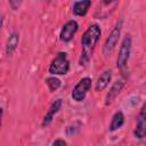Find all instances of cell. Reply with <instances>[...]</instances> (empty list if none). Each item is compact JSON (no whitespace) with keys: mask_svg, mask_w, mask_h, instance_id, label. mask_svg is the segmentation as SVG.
<instances>
[{"mask_svg":"<svg viewBox=\"0 0 146 146\" xmlns=\"http://www.w3.org/2000/svg\"><path fill=\"white\" fill-rule=\"evenodd\" d=\"M102 35V30L98 24H91L81 38V46H82V54H81V65L82 63H87L99 41Z\"/></svg>","mask_w":146,"mask_h":146,"instance_id":"obj_1","label":"cell"},{"mask_svg":"<svg viewBox=\"0 0 146 146\" xmlns=\"http://www.w3.org/2000/svg\"><path fill=\"white\" fill-rule=\"evenodd\" d=\"M70 71V60L66 52H58L49 64L48 72L51 75H64Z\"/></svg>","mask_w":146,"mask_h":146,"instance_id":"obj_2","label":"cell"},{"mask_svg":"<svg viewBox=\"0 0 146 146\" xmlns=\"http://www.w3.org/2000/svg\"><path fill=\"white\" fill-rule=\"evenodd\" d=\"M122 25H123V21L120 19L115 26L113 27V30L111 31L110 35L107 36L105 43H104V47H103V54L105 56H110L113 50L115 49L117 42H119V39H120V35H121V31H122Z\"/></svg>","mask_w":146,"mask_h":146,"instance_id":"obj_3","label":"cell"},{"mask_svg":"<svg viewBox=\"0 0 146 146\" xmlns=\"http://www.w3.org/2000/svg\"><path fill=\"white\" fill-rule=\"evenodd\" d=\"M131 36L130 35H125L122 40L120 50H119V55L116 58V66L119 70H123L127 66V63L129 60L130 57V51H131Z\"/></svg>","mask_w":146,"mask_h":146,"instance_id":"obj_4","label":"cell"},{"mask_svg":"<svg viewBox=\"0 0 146 146\" xmlns=\"http://www.w3.org/2000/svg\"><path fill=\"white\" fill-rule=\"evenodd\" d=\"M91 79L89 78V76H86V78H82L76 84H75V87L73 88V90H72V94H71V96H72V98H73V100H75V102H82L84 98H86V96H87V94H88V91L90 90V88H91Z\"/></svg>","mask_w":146,"mask_h":146,"instance_id":"obj_5","label":"cell"},{"mask_svg":"<svg viewBox=\"0 0 146 146\" xmlns=\"http://www.w3.org/2000/svg\"><path fill=\"white\" fill-rule=\"evenodd\" d=\"M78 30H79V24L76 23V21H74V19L67 21L60 30V33H59L60 41L62 42H70L74 38Z\"/></svg>","mask_w":146,"mask_h":146,"instance_id":"obj_6","label":"cell"},{"mask_svg":"<svg viewBox=\"0 0 146 146\" xmlns=\"http://www.w3.org/2000/svg\"><path fill=\"white\" fill-rule=\"evenodd\" d=\"M62 105H63L62 99H56V100L50 105L48 112L46 113V115H44V117H43V120H42V124H41V125H42L43 128L47 127V125H49V124L51 123V121H52L55 114H57V113L59 112Z\"/></svg>","mask_w":146,"mask_h":146,"instance_id":"obj_7","label":"cell"},{"mask_svg":"<svg viewBox=\"0 0 146 146\" xmlns=\"http://www.w3.org/2000/svg\"><path fill=\"white\" fill-rule=\"evenodd\" d=\"M124 87V81L123 80H117V81H115L113 84H112V87L110 88V91L107 92V95H106V97H105V105L106 106H108L110 104H112L113 103V100L116 98V96L121 92V90H122V88Z\"/></svg>","mask_w":146,"mask_h":146,"instance_id":"obj_8","label":"cell"},{"mask_svg":"<svg viewBox=\"0 0 146 146\" xmlns=\"http://www.w3.org/2000/svg\"><path fill=\"white\" fill-rule=\"evenodd\" d=\"M133 135L137 139L146 138V112H141L137 119Z\"/></svg>","mask_w":146,"mask_h":146,"instance_id":"obj_9","label":"cell"},{"mask_svg":"<svg viewBox=\"0 0 146 146\" xmlns=\"http://www.w3.org/2000/svg\"><path fill=\"white\" fill-rule=\"evenodd\" d=\"M112 80V71L111 70H105L97 79L96 81V86H95V90L96 91H103L111 82Z\"/></svg>","mask_w":146,"mask_h":146,"instance_id":"obj_10","label":"cell"},{"mask_svg":"<svg viewBox=\"0 0 146 146\" xmlns=\"http://www.w3.org/2000/svg\"><path fill=\"white\" fill-rule=\"evenodd\" d=\"M90 6H91V0H79L74 2L72 7V11L74 15L82 17L88 13Z\"/></svg>","mask_w":146,"mask_h":146,"instance_id":"obj_11","label":"cell"},{"mask_svg":"<svg viewBox=\"0 0 146 146\" xmlns=\"http://www.w3.org/2000/svg\"><path fill=\"white\" fill-rule=\"evenodd\" d=\"M18 42H19V34L17 32L10 33V35L7 40V44H6V54L8 56L14 54V51L16 50V48L18 46Z\"/></svg>","mask_w":146,"mask_h":146,"instance_id":"obj_12","label":"cell"},{"mask_svg":"<svg viewBox=\"0 0 146 146\" xmlns=\"http://www.w3.org/2000/svg\"><path fill=\"white\" fill-rule=\"evenodd\" d=\"M124 123V115L121 111H117L114 113V115L112 116L111 123H110V131H115L117 129H120Z\"/></svg>","mask_w":146,"mask_h":146,"instance_id":"obj_13","label":"cell"},{"mask_svg":"<svg viewBox=\"0 0 146 146\" xmlns=\"http://www.w3.org/2000/svg\"><path fill=\"white\" fill-rule=\"evenodd\" d=\"M46 84L48 86L49 90L52 92V91H56L60 87V80L56 76H48L46 79Z\"/></svg>","mask_w":146,"mask_h":146,"instance_id":"obj_14","label":"cell"},{"mask_svg":"<svg viewBox=\"0 0 146 146\" xmlns=\"http://www.w3.org/2000/svg\"><path fill=\"white\" fill-rule=\"evenodd\" d=\"M22 1H23V0H9V5H10L11 9L16 10V9H18V8H19V6H21Z\"/></svg>","mask_w":146,"mask_h":146,"instance_id":"obj_15","label":"cell"},{"mask_svg":"<svg viewBox=\"0 0 146 146\" xmlns=\"http://www.w3.org/2000/svg\"><path fill=\"white\" fill-rule=\"evenodd\" d=\"M52 145H54V146H57V145L65 146V145H66V141H65L64 139H56L55 141H52Z\"/></svg>","mask_w":146,"mask_h":146,"instance_id":"obj_16","label":"cell"},{"mask_svg":"<svg viewBox=\"0 0 146 146\" xmlns=\"http://www.w3.org/2000/svg\"><path fill=\"white\" fill-rule=\"evenodd\" d=\"M115 0H103V2H104V5H110V3H112V2H114Z\"/></svg>","mask_w":146,"mask_h":146,"instance_id":"obj_17","label":"cell"},{"mask_svg":"<svg viewBox=\"0 0 146 146\" xmlns=\"http://www.w3.org/2000/svg\"><path fill=\"white\" fill-rule=\"evenodd\" d=\"M141 112H146V104L144 105V107H143V110H141Z\"/></svg>","mask_w":146,"mask_h":146,"instance_id":"obj_18","label":"cell"},{"mask_svg":"<svg viewBox=\"0 0 146 146\" xmlns=\"http://www.w3.org/2000/svg\"><path fill=\"white\" fill-rule=\"evenodd\" d=\"M46 1H50V0H46Z\"/></svg>","mask_w":146,"mask_h":146,"instance_id":"obj_19","label":"cell"}]
</instances>
